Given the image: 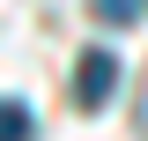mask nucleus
<instances>
[{"mask_svg":"<svg viewBox=\"0 0 148 141\" xmlns=\"http://www.w3.org/2000/svg\"><path fill=\"white\" fill-rule=\"evenodd\" d=\"M111 97H119V52H82V67H74V104L82 111H104Z\"/></svg>","mask_w":148,"mask_h":141,"instance_id":"f257e3e1","label":"nucleus"},{"mask_svg":"<svg viewBox=\"0 0 148 141\" xmlns=\"http://www.w3.org/2000/svg\"><path fill=\"white\" fill-rule=\"evenodd\" d=\"M89 15L104 22V30H126V22H141V15H148V0H89Z\"/></svg>","mask_w":148,"mask_h":141,"instance_id":"f03ea898","label":"nucleus"},{"mask_svg":"<svg viewBox=\"0 0 148 141\" xmlns=\"http://www.w3.org/2000/svg\"><path fill=\"white\" fill-rule=\"evenodd\" d=\"M0 141H30V111L0 97Z\"/></svg>","mask_w":148,"mask_h":141,"instance_id":"7ed1b4c3","label":"nucleus"}]
</instances>
